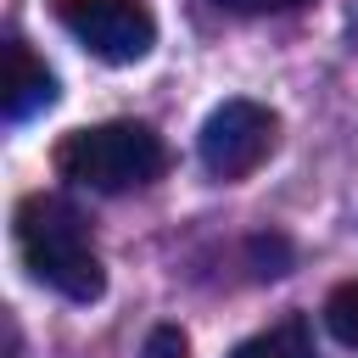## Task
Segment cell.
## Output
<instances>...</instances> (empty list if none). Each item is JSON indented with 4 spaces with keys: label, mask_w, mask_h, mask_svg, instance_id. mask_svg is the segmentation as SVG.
<instances>
[{
    "label": "cell",
    "mask_w": 358,
    "mask_h": 358,
    "mask_svg": "<svg viewBox=\"0 0 358 358\" xmlns=\"http://www.w3.org/2000/svg\"><path fill=\"white\" fill-rule=\"evenodd\" d=\"M56 173L73 179V185H90V190H140L151 185L162 168H168V145L151 123H134V117H112V123H90V129H73L56 140L50 151Z\"/></svg>",
    "instance_id": "obj_2"
},
{
    "label": "cell",
    "mask_w": 358,
    "mask_h": 358,
    "mask_svg": "<svg viewBox=\"0 0 358 358\" xmlns=\"http://www.w3.org/2000/svg\"><path fill=\"white\" fill-rule=\"evenodd\" d=\"M324 324L341 347L358 352V280H341L330 296H324Z\"/></svg>",
    "instance_id": "obj_7"
},
{
    "label": "cell",
    "mask_w": 358,
    "mask_h": 358,
    "mask_svg": "<svg viewBox=\"0 0 358 358\" xmlns=\"http://www.w3.org/2000/svg\"><path fill=\"white\" fill-rule=\"evenodd\" d=\"M274 140H280V117L263 101L235 95V101H224V106L207 112V123L196 134V151H201V168L213 179H246L252 168L268 162Z\"/></svg>",
    "instance_id": "obj_4"
},
{
    "label": "cell",
    "mask_w": 358,
    "mask_h": 358,
    "mask_svg": "<svg viewBox=\"0 0 358 358\" xmlns=\"http://www.w3.org/2000/svg\"><path fill=\"white\" fill-rule=\"evenodd\" d=\"M229 358H313V324H308L302 313H285L280 324L246 336Z\"/></svg>",
    "instance_id": "obj_6"
},
{
    "label": "cell",
    "mask_w": 358,
    "mask_h": 358,
    "mask_svg": "<svg viewBox=\"0 0 358 358\" xmlns=\"http://www.w3.org/2000/svg\"><path fill=\"white\" fill-rule=\"evenodd\" d=\"M246 257H252V274L257 280H280L291 268V241L285 235H252L246 241Z\"/></svg>",
    "instance_id": "obj_8"
},
{
    "label": "cell",
    "mask_w": 358,
    "mask_h": 358,
    "mask_svg": "<svg viewBox=\"0 0 358 358\" xmlns=\"http://www.w3.org/2000/svg\"><path fill=\"white\" fill-rule=\"evenodd\" d=\"M50 11L90 56L112 67L145 62L157 45V17L145 0H50Z\"/></svg>",
    "instance_id": "obj_3"
},
{
    "label": "cell",
    "mask_w": 358,
    "mask_h": 358,
    "mask_svg": "<svg viewBox=\"0 0 358 358\" xmlns=\"http://www.w3.org/2000/svg\"><path fill=\"white\" fill-rule=\"evenodd\" d=\"M352 39H358V22H352Z\"/></svg>",
    "instance_id": "obj_11"
},
{
    "label": "cell",
    "mask_w": 358,
    "mask_h": 358,
    "mask_svg": "<svg viewBox=\"0 0 358 358\" xmlns=\"http://www.w3.org/2000/svg\"><path fill=\"white\" fill-rule=\"evenodd\" d=\"M140 358H190V336H185L179 324H157V330L145 336Z\"/></svg>",
    "instance_id": "obj_9"
},
{
    "label": "cell",
    "mask_w": 358,
    "mask_h": 358,
    "mask_svg": "<svg viewBox=\"0 0 358 358\" xmlns=\"http://www.w3.org/2000/svg\"><path fill=\"white\" fill-rule=\"evenodd\" d=\"M56 101V78H50V67L28 50V39H6V67H0V112H6V123H22V117H34L39 106H50Z\"/></svg>",
    "instance_id": "obj_5"
},
{
    "label": "cell",
    "mask_w": 358,
    "mask_h": 358,
    "mask_svg": "<svg viewBox=\"0 0 358 358\" xmlns=\"http://www.w3.org/2000/svg\"><path fill=\"white\" fill-rule=\"evenodd\" d=\"M11 235H17V252H22L28 274L39 285H50L56 296L95 302L106 291V268L95 257L90 224L67 196H45V190L22 196L17 213H11Z\"/></svg>",
    "instance_id": "obj_1"
},
{
    "label": "cell",
    "mask_w": 358,
    "mask_h": 358,
    "mask_svg": "<svg viewBox=\"0 0 358 358\" xmlns=\"http://www.w3.org/2000/svg\"><path fill=\"white\" fill-rule=\"evenodd\" d=\"M218 11H235V17H268V11H296L308 0H213Z\"/></svg>",
    "instance_id": "obj_10"
}]
</instances>
